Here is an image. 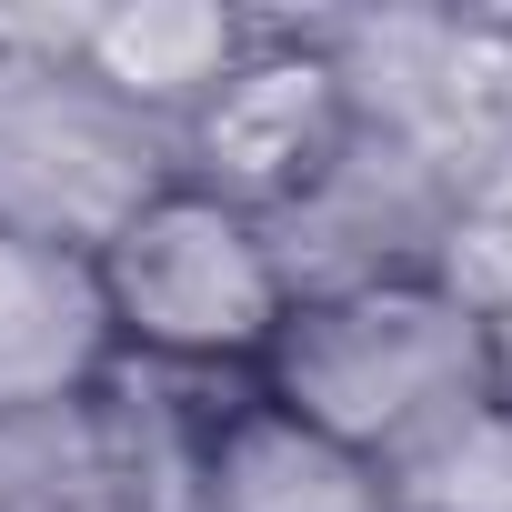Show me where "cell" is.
I'll return each instance as SVG.
<instances>
[{
	"mask_svg": "<svg viewBox=\"0 0 512 512\" xmlns=\"http://www.w3.org/2000/svg\"><path fill=\"white\" fill-rule=\"evenodd\" d=\"M262 402H282L292 422L402 482L492 412V332L442 282L292 302L262 352Z\"/></svg>",
	"mask_w": 512,
	"mask_h": 512,
	"instance_id": "cell-1",
	"label": "cell"
},
{
	"mask_svg": "<svg viewBox=\"0 0 512 512\" xmlns=\"http://www.w3.org/2000/svg\"><path fill=\"white\" fill-rule=\"evenodd\" d=\"M171 191H181V151L141 101H121L81 51H11V81H0V231L101 262Z\"/></svg>",
	"mask_w": 512,
	"mask_h": 512,
	"instance_id": "cell-2",
	"label": "cell"
},
{
	"mask_svg": "<svg viewBox=\"0 0 512 512\" xmlns=\"http://www.w3.org/2000/svg\"><path fill=\"white\" fill-rule=\"evenodd\" d=\"M312 51L342 121L432 161L462 201L512 151V11H322Z\"/></svg>",
	"mask_w": 512,
	"mask_h": 512,
	"instance_id": "cell-3",
	"label": "cell"
},
{
	"mask_svg": "<svg viewBox=\"0 0 512 512\" xmlns=\"http://www.w3.org/2000/svg\"><path fill=\"white\" fill-rule=\"evenodd\" d=\"M101 292H111V332L121 352L151 362H211V372H262L272 332H282V272L251 211L171 191L151 201L111 251H101Z\"/></svg>",
	"mask_w": 512,
	"mask_h": 512,
	"instance_id": "cell-4",
	"label": "cell"
},
{
	"mask_svg": "<svg viewBox=\"0 0 512 512\" xmlns=\"http://www.w3.org/2000/svg\"><path fill=\"white\" fill-rule=\"evenodd\" d=\"M462 221V191L412 161L402 141H372L342 121L332 161L262 211L282 302H342V292H392V282H432L442 241Z\"/></svg>",
	"mask_w": 512,
	"mask_h": 512,
	"instance_id": "cell-5",
	"label": "cell"
},
{
	"mask_svg": "<svg viewBox=\"0 0 512 512\" xmlns=\"http://www.w3.org/2000/svg\"><path fill=\"white\" fill-rule=\"evenodd\" d=\"M332 141H342V91H332V71L312 51V21H272V41L171 131L181 191L231 201L251 221H262L272 201H292L332 161Z\"/></svg>",
	"mask_w": 512,
	"mask_h": 512,
	"instance_id": "cell-6",
	"label": "cell"
},
{
	"mask_svg": "<svg viewBox=\"0 0 512 512\" xmlns=\"http://www.w3.org/2000/svg\"><path fill=\"white\" fill-rule=\"evenodd\" d=\"M111 362H121V332H111L101 262L0 231V412L91 402Z\"/></svg>",
	"mask_w": 512,
	"mask_h": 512,
	"instance_id": "cell-7",
	"label": "cell"
},
{
	"mask_svg": "<svg viewBox=\"0 0 512 512\" xmlns=\"http://www.w3.org/2000/svg\"><path fill=\"white\" fill-rule=\"evenodd\" d=\"M272 41L262 11H221V0H121V11H81V61L141 101L161 131H181L251 51Z\"/></svg>",
	"mask_w": 512,
	"mask_h": 512,
	"instance_id": "cell-8",
	"label": "cell"
},
{
	"mask_svg": "<svg viewBox=\"0 0 512 512\" xmlns=\"http://www.w3.org/2000/svg\"><path fill=\"white\" fill-rule=\"evenodd\" d=\"M191 512H392V482L362 452H342L312 422H292L282 402H251L221 432Z\"/></svg>",
	"mask_w": 512,
	"mask_h": 512,
	"instance_id": "cell-9",
	"label": "cell"
},
{
	"mask_svg": "<svg viewBox=\"0 0 512 512\" xmlns=\"http://www.w3.org/2000/svg\"><path fill=\"white\" fill-rule=\"evenodd\" d=\"M0 512H151L91 402L0 412Z\"/></svg>",
	"mask_w": 512,
	"mask_h": 512,
	"instance_id": "cell-10",
	"label": "cell"
},
{
	"mask_svg": "<svg viewBox=\"0 0 512 512\" xmlns=\"http://www.w3.org/2000/svg\"><path fill=\"white\" fill-rule=\"evenodd\" d=\"M432 282L492 332V322H512V211H482V201H462V221H452V241H442V262H432Z\"/></svg>",
	"mask_w": 512,
	"mask_h": 512,
	"instance_id": "cell-11",
	"label": "cell"
},
{
	"mask_svg": "<svg viewBox=\"0 0 512 512\" xmlns=\"http://www.w3.org/2000/svg\"><path fill=\"white\" fill-rule=\"evenodd\" d=\"M492 412L512 422V322H492Z\"/></svg>",
	"mask_w": 512,
	"mask_h": 512,
	"instance_id": "cell-12",
	"label": "cell"
},
{
	"mask_svg": "<svg viewBox=\"0 0 512 512\" xmlns=\"http://www.w3.org/2000/svg\"><path fill=\"white\" fill-rule=\"evenodd\" d=\"M0 81H11V51H0Z\"/></svg>",
	"mask_w": 512,
	"mask_h": 512,
	"instance_id": "cell-13",
	"label": "cell"
}]
</instances>
